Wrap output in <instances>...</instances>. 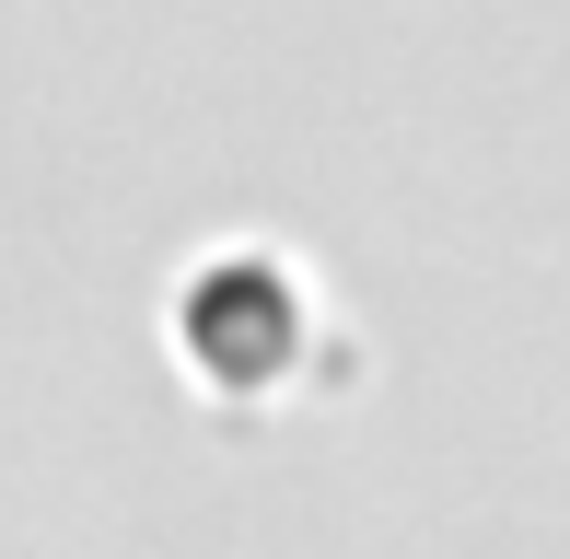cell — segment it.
Returning <instances> with one entry per match:
<instances>
[{"mask_svg": "<svg viewBox=\"0 0 570 559\" xmlns=\"http://www.w3.org/2000/svg\"><path fill=\"white\" fill-rule=\"evenodd\" d=\"M175 350H187L210 385H268V373H292V350H303L292 280L268 257H210L187 292H175Z\"/></svg>", "mask_w": 570, "mask_h": 559, "instance_id": "obj_1", "label": "cell"}]
</instances>
